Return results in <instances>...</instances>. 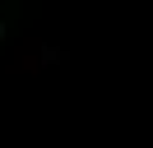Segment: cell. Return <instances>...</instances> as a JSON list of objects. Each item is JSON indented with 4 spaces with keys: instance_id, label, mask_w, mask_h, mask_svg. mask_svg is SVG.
<instances>
[{
    "instance_id": "1",
    "label": "cell",
    "mask_w": 153,
    "mask_h": 148,
    "mask_svg": "<svg viewBox=\"0 0 153 148\" xmlns=\"http://www.w3.org/2000/svg\"><path fill=\"white\" fill-rule=\"evenodd\" d=\"M0 42H5V23H0Z\"/></svg>"
}]
</instances>
